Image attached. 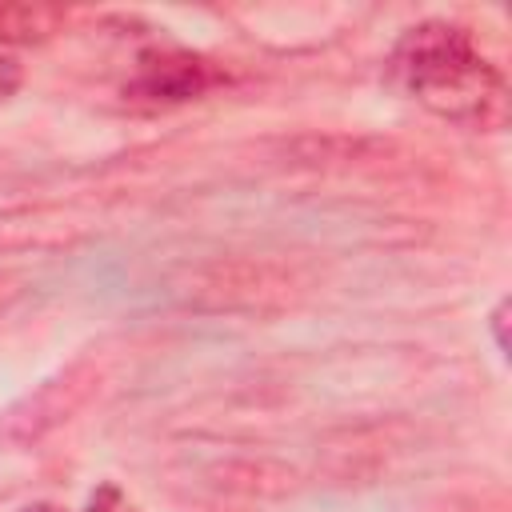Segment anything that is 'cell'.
<instances>
[{
    "instance_id": "10",
    "label": "cell",
    "mask_w": 512,
    "mask_h": 512,
    "mask_svg": "<svg viewBox=\"0 0 512 512\" xmlns=\"http://www.w3.org/2000/svg\"><path fill=\"white\" fill-rule=\"evenodd\" d=\"M20 512H64L60 504H48V500H40V504H28V508H20Z\"/></svg>"
},
{
    "instance_id": "8",
    "label": "cell",
    "mask_w": 512,
    "mask_h": 512,
    "mask_svg": "<svg viewBox=\"0 0 512 512\" xmlns=\"http://www.w3.org/2000/svg\"><path fill=\"white\" fill-rule=\"evenodd\" d=\"M20 84H24V68H20V60L0 56V100L16 96V88H20Z\"/></svg>"
},
{
    "instance_id": "2",
    "label": "cell",
    "mask_w": 512,
    "mask_h": 512,
    "mask_svg": "<svg viewBox=\"0 0 512 512\" xmlns=\"http://www.w3.org/2000/svg\"><path fill=\"white\" fill-rule=\"evenodd\" d=\"M100 388V368L92 360H76L64 372L48 376L32 392H24L16 404L0 412V440L8 448H28L40 444L48 432L68 424Z\"/></svg>"
},
{
    "instance_id": "3",
    "label": "cell",
    "mask_w": 512,
    "mask_h": 512,
    "mask_svg": "<svg viewBox=\"0 0 512 512\" xmlns=\"http://www.w3.org/2000/svg\"><path fill=\"white\" fill-rule=\"evenodd\" d=\"M224 80H228L224 68L212 64L208 56H196L184 48H152L136 60V72L124 84V96L148 108H168V104H188Z\"/></svg>"
},
{
    "instance_id": "4",
    "label": "cell",
    "mask_w": 512,
    "mask_h": 512,
    "mask_svg": "<svg viewBox=\"0 0 512 512\" xmlns=\"http://www.w3.org/2000/svg\"><path fill=\"white\" fill-rule=\"evenodd\" d=\"M96 228V212L80 204H28L0 212V248L40 252V248H64Z\"/></svg>"
},
{
    "instance_id": "7",
    "label": "cell",
    "mask_w": 512,
    "mask_h": 512,
    "mask_svg": "<svg viewBox=\"0 0 512 512\" xmlns=\"http://www.w3.org/2000/svg\"><path fill=\"white\" fill-rule=\"evenodd\" d=\"M84 512H140L124 492H120V484H112V480H104L92 496H88V508Z\"/></svg>"
},
{
    "instance_id": "5",
    "label": "cell",
    "mask_w": 512,
    "mask_h": 512,
    "mask_svg": "<svg viewBox=\"0 0 512 512\" xmlns=\"http://www.w3.org/2000/svg\"><path fill=\"white\" fill-rule=\"evenodd\" d=\"M64 24L60 8L48 4H0V44H36Z\"/></svg>"
},
{
    "instance_id": "9",
    "label": "cell",
    "mask_w": 512,
    "mask_h": 512,
    "mask_svg": "<svg viewBox=\"0 0 512 512\" xmlns=\"http://www.w3.org/2000/svg\"><path fill=\"white\" fill-rule=\"evenodd\" d=\"M504 324H508V300H500V304H496V312H492V332H496V344H500V352L508 348V336H504Z\"/></svg>"
},
{
    "instance_id": "11",
    "label": "cell",
    "mask_w": 512,
    "mask_h": 512,
    "mask_svg": "<svg viewBox=\"0 0 512 512\" xmlns=\"http://www.w3.org/2000/svg\"><path fill=\"white\" fill-rule=\"evenodd\" d=\"M12 292H16V280H12V276H0V304H4Z\"/></svg>"
},
{
    "instance_id": "6",
    "label": "cell",
    "mask_w": 512,
    "mask_h": 512,
    "mask_svg": "<svg viewBox=\"0 0 512 512\" xmlns=\"http://www.w3.org/2000/svg\"><path fill=\"white\" fill-rule=\"evenodd\" d=\"M216 484L224 488H244V492H288L292 488V472L284 464L272 460H244V464H224L216 468Z\"/></svg>"
},
{
    "instance_id": "1",
    "label": "cell",
    "mask_w": 512,
    "mask_h": 512,
    "mask_svg": "<svg viewBox=\"0 0 512 512\" xmlns=\"http://www.w3.org/2000/svg\"><path fill=\"white\" fill-rule=\"evenodd\" d=\"M392 80L452 124L476 132L508 124V80L460 24L424 20L408 28L392 48Z\"/></svg>"
}]
</instances>
